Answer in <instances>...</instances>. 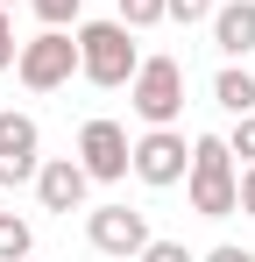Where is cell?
I'll use <instances>...</instances> for the list:
<instances>
[{
	"instance_id": "6da1fadb",
	"label": "cell",
	"mask_w": 255,
	"mask_h": 262,
	"mask_svg": "<svg viewBox=\"0 0 255 262\" xmlns=\"http://www.w3.org/2000/svg\"><path fill=\"white\" fill-rule=\"evenodd\" d=\"M241 170H234V149H227V135H199L192 142V170H184V199H192V213L199 220H227L241 213Z\"/></svg>"
},
{
	"instance_id": "7a4b0ae2",
	"label": "cell",
	"mask_w": 255,
	"mask_h": 262,
	"mask_svg": "<svg viewBox=\"0 0 255 262\" xmlns=\"http://www.w3.org/2000/svg\"><path fill=\"white\" fill-rule=\"evenodd\" d=\"M71 36H78V78H92V85H107V92L135 78L142 50H135V29H128L121 14L114 21H78Z\"/></svg>"
},
{
	"instance_id": "3957f363",
	"label": "cell",
	"mask_w": 255,
	"mask_h": 262,
	"mask_svg": "<svg viewBox=\"0 0 255 262\" xmlns=\"http://www.w3.org/2000/svg\"><path fill=\"white\" fill-rule=\"evenodd\" d=\"M128 106L142 114V128H177L184 114V64L177 57H142L128 78Z\"/></svg>"
},
{
	"instance_id": "277c9868",
	"label": "cell",
	"mask_w": 255,
	"mask_h": 262,
	"mask_svg": "<svg viewBox=\"0 0 255 262\" xmlns=\"http://www.w3.org/2000/svg\"><path fill=\"white\" fill-rule=\"evenodd\" d=\"M14 71H22V85H29V92L71 85V71H78V36H64V29L29 36V43H22V57H14Z\"/></svg>"
},
{
	"instance_id": "5b68a950",
	"label": "cell",
	"mask_w": 255,
	"mask_h": 262,
	"mask_svg": "<svg viewBox=\"0 0 255 262\" xmlns=\"http://www.w3.org/2000/svg\"><path fill=\"white\" fill-rule=\"evenodd\" d=\"M128 170L142 177L149 191H170V184H184V170H192V142H184L177 128H149V135H135Z\"/></svg>"
},
{
	"instance_id": "8992f818",
	"label": "cell",
	"mask_w": 255,
	"mask_h": 262,
	"mask_svg": "<svg viewBox=\"0 0 255 262\" xmlns=\"http://www.w3.org/2000/svg\"><path fill=\"white\" fill-rule=\"evenodd\" d=\"M128 156H135V142H128V128L121 121H85L78 128V163H85V177L92 184H121L128 177Z\"/></svg>"
},
{
	"instance_id": "52a82bcc",
	"label": "cell",
	"mask_w": 255,
	"mask_h": 262,
	"mask_svg": "<svg viewBox=\"0 0 255 262\" xmlns=\"http://www.w3.org/2000/svg\"><path fill=\"white\" fill-rule=\"evenodd\" d=\"M85 241L99 255H142L149 248V220L135 213V206H92L85 213Z\"/></svg>"
},
{
	"instance_id": "ba28073f",
	"label": "cell",
	"mask_w": 255,
	"mask_h": 262,
	"mask_svg": "<svg viewBox=\"0 0 255 262\" xmlns=\"http://www.w3.org/2000/svg\"><path fill=\"white\" fill-rule=\"evenodd\" d=\"M36 149H42V128L29 114H0V184H29L42 170Z\"/></svg>"
},
{
	"instance_id": "9c48e42d",
	"label": "cell",
	"mask_w": 255,
	"mask_h": 262,
	"mask_svg": "<svg viewBox=\"0 0 255 262\" xmlns=\"http://www.w3.org/2000/svg\"><path fill=\"white\" fill-rule=\"evenodd\" d=\"M85 191H92V177H85V163H71V156H57V163H42V170H36L42 213H78Z\"/></svg>"
},
{
	"instance_id": "30bf717a",
	"label": "cell",
	"mask_w": 255,
	"mask_h": 262,
	"mask_svg": "<svg viewBox=\"0 0 255 262\" xmlns=\"http://www.w3.org/2000/svg\"><path fill=\"white\" fill-rule=\"evenodd\" d=\"M213 43H220L227 64L248 57L255 50V0H220V7H213Z\"/></svg>"
},
{
	"instance_id": "8fae6325",
	"label": "cell",
	"mask_w": 255,
	"mask_h": 262,
	"mask_svg": "<svg viewBox=\"0 0 255 262\" xmlns=\"http://www.w3.org/2000/svg\"><path fill=\"white\" fill-rule=\"evenodd\" d=\"M213 99H220V106H227V114L241 121V114H255V78L241 71V64H227V71L213 78Z\"/></svg>"
},
{
	"instance_id": "7c38bea8",
	"label": "cell",
	"mask_w": 255,
	"mask_h": 262,
	"mask_svg": "<svg viewBox=\"0 0 255 262\" xmlns=\"http://www.w3.org/2000/svg\"><path fill=\"white\" fill-rule=\"evenodd\" d=\"M29 248H36V227L22 213H0V262H29Z\"/></svg>"
},
{
	"instance_id": "4fadbf2b",
	"label": "cell",
	"mask_w": 255,
	"mask_h": 262,
	"mask_svg": "<svg viewBox=\"0 0 255 262\" xmlns=\"http://www.w3.org/2000/svg\"><path fill=\"white\" fill-rule=\"evenodd\" d=\"M29 7H36L42 29H78V7H85V0H29Z\"/></svg>"
},
{
	"instance_id": "5bb4252c",
	"label": "cell",
	"mask_w": 255,
	"mask_h": 262,
	"mask_svg": "<svg viewBox=\"0 0 255 262\" xmlns=\"http://www.w3.org/2000/svg\"><path fill=\"white\" fill-rule=\"evenodd\" d=\"M121 21L128 29H156V21H170V7L163 0H121Z\"/></svg>"
},
{
	"instance_id": "9a60e30c",
	"label": "cell",
	"mask_w": 255,
	"mask_h": 262,
	"mask_svg": "<svg viewBox=\"0 0 255 262\" xmlns=\"http://www.w3.org/2000/svg\"><path fill=\"white\" fill-rule=\"evenodd\" d=\"M135 262H199V255H192L184 241H156V234H149V248H142Z\"/></svg>"
},
{
	"instance_id": "2e32d148",
	"label": "cell",
	"mask_w": 255,
	"mask_h": 262,
	"mask_svg": "<svg viewBox=\"0 0 255 262\" xmlns=\"http://www.w3.org/2000/svg\"><path fill=\"white\" fill-rule=\"evenodd\" d=\"M170 7V21H184V29H192V21H213V7H220V0H163Z\"/></svg>"
},
{
	"instance_id": "e0dca14e",
	"label": "cell",
	"mask_w": 255,
	"mask_h": 262,
	"mask_svg": "<svg viewBox=\"0 0 255 262\" xmlns=\"http://www.w3.org/2000/svg\"><path fill=\"white\" fill-rule=\"evenodd\" d=\"M227 149H234L241 163H255V114H241V121H234V135H227Z\"/></svg>"
},
{
	"instance_id": "ac0fdd59",
	"label": "cell",
	"mask_w": 255,
	"mask_h": 262,
	"mask_svg": "<svg viewBox=\"0 0 255 262\" xmlns=\"http://www.w3.org/2000/svg\"><path fill=\"white\" fill-rule=\"evenodd\" d=\"M14 57H22V43H14V21H7V7H0V71H14Z\"/></svg>"
},
{
	"instance_id": "d6986e66",
	"label": "cell",
	"mask_w": 255,
	"mask_h": 262,
	"mask_svg": "<svg viewBox=\"0 0 255 262\" xmlns=\"http://www.w3.org/2000/svg\"><path fill=\"white\" fill-rule=\"evenodd\" d=\"M234 191H241V213L255 220V163H241V184H234Z\"/></svg>"
},
{
	"instance_id": "ffe728a7",
	"label": "cell",
	"mask_w": 255,
	"mask_h": 262,
	"mask_svg": "<svg viewBox=\"0 0 255 262\" xmlns=\"http://www.w3.org/2000/svg\"><path fill=\"white\" fill-rule=\"evenodd\" d=\"M199 262H255L248 248H213V255H199Z\"/></svg>"
},
{
	"instance_id": "44dd1931",
	"label": "cell",
	"mask_w": 255,
	"mask_h": 262,
	"mask_svg": "<svg viewBox=\"0 0 255 262\" xmlns=\"http://www.w3.org/2000/svg\"><path fill=\"white\" fill-rule=\"evenodd\" d=\"M0 7H14V0H0Z\"/></svg>"
},
{
	"instance_id": "7402d4cb",
	"label": "cell",
	"mask_w": 255,
	"mask_h": 262,
	"mask_svg": "<svg viewBox=\"0 0 255 262\" xmlns=\"http://www.w3.org/2000/svg\"><path fill=\"white\" fill-rule=\"evenodd\" d=\"M29 262H36V255H29Z\"/></svg>"
}]
</instances>
